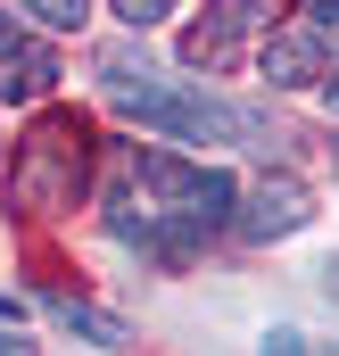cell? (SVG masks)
Masks as SVG:
<instances>
[{
  "label": "cell",
  "mask_w": 339,
  "mask_h": 356,
  "mask_svg": "<svg viewBox=\"0 0 339 356\" xmlns=\"http://www.w3.org/2000/svg\"><path fill=\"white\" fill-rule=\"evenodd\" d=\"M83 175H91V124L67 116V108H50L17 141V158H8V199L25 216H67L83 199Z\"/></svg>",
  "instance_id": "6da1fadb"
},
{
  "label": "cell",
  "mask_w": 339,
  "mask_h": 356,
  "mask_svg": "<svg viewBox=\"0 0 339 356\" xmlns=\"http://www.w3.org/2000/svg\"><path fill=\"white\" fill-rule=\"evenodd\" d=\"M124 166L141 175V199L158 216H174L182 232H215V224L240 216V191H232L224 166H190V158H166V149H133Z\"/></svg>",
  "instance_id": "7a4b0ae2"
},
{
  "label": "cell",
  "mask_w": 339,
  "mask_h": 356,
  "mask_svg": "<svg viewBox=\"0 0 339 356\" xmlns=\"http://www.w3.org/2000/svg\"><path fill=\"white\" fill-rule=\"evenodd\" d=\"M108 99H116L124 116L174 133V141H224V133H240V108H224V99H207V91H182V83H133L124 67H108Z\"/></svg>",
  "instance_id": "3957f363"
},
{
  "label": "cell",
  "mask_w": 339,
  "mask_h": 356,
  "mask_svg": "<svg viewBox=\"0 0 339 356\" xmlns=\"http://www.w3.org/2000/svg\"><path fill=\"white\" fill-rule=\"evenodd\" d=\"M306 216H315L306 182H298V175H265V182L249 191V207H240L232 224H240V241H281V232H298Z\"/></svg>",
  "instance_id": "277c9868"
},
{
  "label": "cell",
  "mask_w": 339,
  "mask_h": 356,
  "mask_svg": "<svg viewBox=\"0 0 339 356\" xmlns=\"http://www.w3.org/2000/svg\"><path fill=\"white\" fill-rule=\"evenodd\" d=\"M256 67H265V83H273V91H290V83L331 75V50H323V33H315V25H273Z\"/></svg>",
  "instance_id": "5b68a950"
},
{
  "label": "cell",
  "mask_w": 339,
  "mask_h": 356,
  "mask_svg": "<svg viewBox=\"0 0 339 356\" xmlns=\"http://www.w3.org/2000/svg\"><path fill=\"white\" fill-rule=\"evenodd\" d=\"M58 75V58L42 42H0V99H42Z\"/></svg>",
  "instance_id": "8992f818"
},
{
  "label": "cell",
  "mask_w": 339,
  "mask_h": 356,
  "mask_svg": "<svg viewBox=\"0 0 339 356\" xmlns=\"http://www.w3.org/2000/svg\"><path fill=\"white\" fill-rule=\"evenodd\" d=\"M256 17H265V8H224V17L190 25V33H182V58H190V67H215V58H224V50H232V42L249 33Z\"/></svg>",
  "instance_id": "52a82bcc"
},
{
  "label": "cell",
  "mask_w": 339,
  "mask_h": 356,
  "mask_svg": "<svg viewBox=\"0 0 339 356\" xmlns=\"http://www.w3.org/2000/svg\"><path fill=\"white\" fill-rule=\"evenodd\" d=\"M50 315H58L67 332H83V340H99V348H124V340H133V332H124V315L91 307V298H75V290H50Z\"/></svg>",
  "instance_id": "ba28073f"
},
{
  "label": "cell",
  "mask_w": 339,
  "mask_h": 356,
  "mask_svg": "<svg viewBox=\"0 0 339 356\" xmlns=\"http://www.w3.org/2000/svg\"><path fill=\"white\" fill-rule=\"evenodd\" d=\"M33 17H42L50 33H67V25H83V8H75V0H33Z\"/></svg>",
  "instance_id": "9c48e42d"
},
{
  "label": "cell",
  "mask_w": 339,
  "mask_h": 356,
  "mask_svg": "<svg viewBox=\"0 0 339 356\" xmlns=\"http://www.w3.org/2000/svg\"><path fill=\"white\" fill-rule=\"evenodd\" d=\"M116 17L141 33V25H166V0H116Z\"/></svg>",
  "instance_id": "30bf717a"
},
{
  "label": "cell",
  "mask_w": 339,
  "mask_h": 356,
  "mask_svg": "<svg viewBox=\"0 0 339 356\" xmlns=\"http://www.w3.org/2000/svg\"><path fill=\"white\" fill-rule=\"evenodd\" d=\"M306 25H315V33L331 42V33H339V0H306Z\"/></svg>",
  "instance_id": "8fae6325"
},
{
  "label": "cell",
  "mask_w": 339,
  "mask_h": 356,
  "mask_svg": "<svg viewBox=\"0 0 339 356\" xmlns=\"http://www.w3.org/2000/svg\"><path fill=\"white\" fill-rule=\"evenodd\" d=\"M256 356H306V340H298V332H273V340H265Z\"/></svg>",
  "instance_id": "7c38bea8"
},
{
  "label": "cell",
  "mask_w": 339,
  "mask_h": 356,
  "mask_svg": "<svg viewBox=\"0 0 339 356\" xmlns=\"http://www.w3.org/2000/svg\"><path fill=\"white\" fill-rule=\"evenodd\" d=\"M0 356H33V340H17V332L0 323Z\"/></svg>",
  "instance_id": "4fadbf2b"
},
{
  "label": "cell",
  "mask_w": 339,
  "mask_h": 356,
  "mask_svg": "<svg viewBox=\"0 0 339 356\" xmlns=\"http://www.w3.org/2000/svg\"><path fill=\"white\" fill-rule=\"evenodd\" d=\"M0 323H17V298H8V290H0Z\"/></svg>",
  "instance_id": "5bb4252c"
},
{
  "label": "cell",
  "mask_w": 339,
  "mask_h": 356,
  "mask_svg": "<svg viewBox=\"0 0 339 356\" xmlns=\"http://www.w3.org/2000/svg\"><path fill=\"white\" fill-rule=\"evenodd\" d=\"M323 290H331V298H339V266H323Z\"/></svg>",
  "instance_id": "9a60e30c"
},
{
  "label": "cell",
  "mask_w": 339,
  "mask_h": 356,
  "mask_svg": "<svg viewBox=\"0 0 339 356\" xmlns=\"http://www.w3.org/2000/svg\"><path fill=\"white\" fill-rule=\"evenodd\" d=\"M323 99H331V116H339V75H331V83H323Z\"/></svg>",
  "instance_id": "2e32d148"
},
{
  "label": "cell",
  "mask_w": 339,
  "mask_h": 356,
  "mask_svg": "<svg viewBox=\"0 0 339 356\" xmlns=\"http://www.w3.org/2000/svg\"><path fill=\"white\" fill-rule=\"evenodd\" d=\"M0 33H8V17H0Z\"/></svg>",
  "instance_id": "e0dca14e"
}]
</instances>
